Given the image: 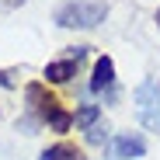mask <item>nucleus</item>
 Segmentation results:
<instances>
[{"mask_svg": "<svg viewBox=\"0 0 160 160\" xmlns=\"http://www.w3.org/2000/svg\"><path fill=\"white\" fill-rule=\"evenodd\" d=\"M77 66H80V59H52V63H45V70H42V77H45V84H70V80L77 77Z\"/></svg>", "mask_w": 160, "mask_h": 160, "instance_id": "obj_5", "label": "nucleus"}, {"mask_svg": "<svg viewBox=\"0 0 160 160\" xmlns=\"http://www.w3.org/2000/svg\"><path fill=\"white\" fill-rule=\"evenodd\" d=\"M91 91L94 94H115V63L112 56H98L94 59V73H91Z\"/></svg>", "mask_w": 160, "mask_h": 160, "instance_id": "obj_4", "label": "nucleus"}, {"mask_svg": "<svg viewBox=\"0 0 160 160\" xmlns=\"http://www.w3.org/2000/svg\"><path fill=\"white\" fill-rule=\"evenodd\" d=\"M24 98H28V104L38 112L42 122H52V118L63 112V108H59V98H56V94H49L45 84H28V87H24Z\"/></svg>", "mask_w": 160, "mask_h": 160, "instance_id": "obj_3", "label": "nucleus"}, {"mask_svg": "<svg viewBox=\"0 0 160 160\" xmlns=\"http://www.w3.org/2000/svg\"><path fill=\"white\" fill-rule=\"evenodd\" d=\"M108 18V4L104 0H66L56 7V24L59 28H98V24Z\"/></svg>", "mask_w": 160, "mask_h": 160, "instance_id": "obj_1", "label": "nucleus"}, {"mask_svg": "<svg viewBox=\"0 0 160 160\" xmlns=\"http://www.w3.org/2000/svg\"><path fill=\"white\" fill-rule=\"evenodd\" d=\"M98 118H101V108H98V104H84V108H80V112L73 115V122H77L80 129H91Z\"/></svg>", "mask_w": 160, "mask_h": 160, "instance_id": "obj_8", "label": "nucleus"}, {"mask_svg": "<svg viewBox=\"0 0 160 160\" xmlns=\"http://www.w3.org/2000/svg\"><path fill=\"white\" fill-rule=\"evenodd\" d=\"M24 4V0H0V7H4V11H14V7H21Z\"/></svg>", "mask_w": 160, "mask_h": 160, "instance_id": "obj_10", "label": "nucleus"}, {"mask_svg": "<svg viewBox=\"0 0 160 160\" xmlns=\"http://www.w3.org/2000/svg\"><path fill=\"white\" fill-rule=\"evenodd\" d=\"M146 153V139L136 136V132H122V136L115 139V157L118 160H136Z\"/></svg>", "mask_w": 160, "mask_h": 160, "instance_id": "obj_6", "label": "nucleus"}, {"mask_svg": "<svg viewBox=\"0 0 160 160\" xmlns=\"http://www.w3.org/2000/svg\"><path fill=\"white\" fill-rule=\"evenodd\" d=\"M132 101H136L139 122H143L150 132H157V136H160V80H157V77H146L143 84L136 87Z\"/></svg>", "mask_w": 160, "mask_h": 160, "instance_id": "obj_2", "label": "nucleus"}, {"mask_svg": "<svg viewBox=\"0 0 160 160\" xmlns=\"http://www.w3.org/2000/svg\"><path fill=\"white\" fill-rule=\"evenodd\" d=\"M157 21H160V11H157Z\"/></svg>", "mask_w": 160, "mask_h": 160, "instance_id": "obj_12", "label": "nucleus"}, {"mask_svg": "<svg viewBox=\"0 0 160 160\" xmlns=\"http://www.w3.org/2000/svg\"><path fill=\"white\" fill-rule=\"evenodd\" d=\"M104 139H108V125L98 118V122L87 129V143H94V146H98V143H104Z\"/></svg>", "mask_w": 160, "mask_h": 160, "instance_id": "obj_9", "label": "nucleus"}, {"mask_svg": "<svg viewBox=\"0 0 160 160\" xmlns=\"http://www.w3.org/2000/svg\"><path fill=\"white\" fill-rule=\"evenodd\" d=\"M38 160H84V153H80V146H73V143H52L49 150H42V157Z\"/></svg>", "mask_w": 160, "mask_h": 160, "instance_id": "obj_7", "label": "nucleus"}, {"mask_svg": "<svg viewBox=\"0 0 160 160\" xmlns=\"http://www.w3.org/2000/svg\"><path fill=\"white\" fill-rule=\"evenodd\" d=\"M0 87H14V80H11V73H4V70H0Z\"/></svg>", "mask_w": 160, "mask_h": 160, "instance_id": "obj_11", "label": "nucleus"}]
</instances>
